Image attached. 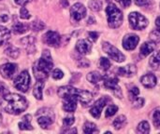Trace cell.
Returning a JSON list of instances; mask_svg holds the SVG:
<instances>
[{"instance_id": "f1b7e54d", "label": "cell", "mask_w": 160, "mask_h": 134, "mask_svg": "<svg viewBox=\"0 0 160 134\" xmlns=\"http://www.w3.org/2000/svg\"><path fill=\"white\" fill-rule=\"evenodd\" d=\"M83 132L87 134L98 133V131L97 129L96 124H94L92 122H85L84 125H83Z\"/></svg>"}, {"instance_id": "836d02e7", "label": "cell", "mask_w": 160, "mask_h": 134, "mask_svg": "<svg viewBox=\"0 0 160 134\" xmlns=\"http://www.w3.org/2000/svg\"><path fill=\"white\" fill-rule=\"evenodd\" d=\"M150 38L153 42L155 43H159L160 42V28L157 27L155 30H153L150 33Z\"/></svg>"}, {"instance_id": "f907efd6", "label": "cell", "mask_w": 160, "mask_h": 134, "mask_svg": "<svg viewBox=\"0 0 160 134\" xmlns=\"http://www.w3.org/2000/svg\"><path fill=\"white\" fill-rule=\"evenodd\" d=\"M61 3H64V5H63V7H68V1H66V0H62V1H61Z\"/></svg>"}, {"instance_id": "f6af8a7d", "label": "cell", "mask_w": 160, "mask_h": 134, "mask_svg": "<svg viewBox=\"0 0 160 134\" xmlns=\"http://www.w3.org/2000/svg\"><path fill=\"white\" fill-rule=\"evenodd\" d=\"M123 7H128L131 4V0H116Z\"/></svg>"}, {"instance_id": "b9f144b4", "label": "cell", "mask_w": 160, "mask_h": 134, "mask_svg": "<svg viewBox=\"0 0 160 134\" xmlns=\"http://www.w3.org/2000/svg\"><path fill=\"white\" fill-rule=\"evenodd\" d=\"M135 2L140 7H148L153 3L152 0H135Z\"/></svg>"}, {"instance_id": "681fc988", "label": "cell", "mask_w": 160, "mask_h": 134, "mask_svg": "<svg viewBox=\"0 0 160 134\" xmlns=\"http://www.w3.org/2000/svg\"><path fill=\"white\" fill-rule=\"evenodd\" d=\"M156 25H157V27L160 28V16L159 17H158V19H157V21H156Z\"/></svg>"}, {"instance_id": "f546056e", "label": "cell", "mask_w": 160, "mask_h": 134, "mask_svg": "<svg viewBox=\"0 0 160 134\" xmlns=\"http://www.w3.org/2000/svg\"><path fill=\"white\" fill-rule=\"evenodd\" d=\"M138 132L142 134H147L150 132V126H149V123L147 121H142L139 124L138 126V129H137Z\"/></svg>"}, {"instance_id": "ffe728a7", "label": "cell", "mask_w": 160, "mask_h": 134, "mask_svg": "<svg viewBox=\"0 0 160 134\" xmlns=\"http://www.w3.org/2000/svg\"><path fill=\"white\" fill-rule=\"evenodd\" d=\"M29 28H30V26L28 24L20 22V21H16L12 24V32L16 35L24 34L25 32H27L29 30Z\"/></svg>"}, {"instance_id": "ba28073f", "label": "cell", "mask_w": 160, "mask_h": 134, "mask_svg": "<svg viewBox=\"0 0 160 134\" xmlns=\"http://www.w3.org/2000/svg\"><path fill=\"white\" fill-rule=\"evenodd\" d=\"M104 80V86L112 90L118 98H122V92H121V89L118 86V79L116 76H106L103 78Z\"/></svg>"}, {"instance_id": "e575fe53", "label": "cell", "mask_w": 160, "mask_h": 134, "mask_svg": "<svg viewBox=\"0 0 160 134\" xmlns=\"http://www.w3.org/2000/svg\"><path fill=\"white\" fill-rule=\"evenodd\" d=\"M153 122L156 128H160V108H157L153 113Z\"/></svg>"}, {"instance_id": "8fae6325", "label": "cell", "mask_w": 160, "mask_h": 134, "mask_svg": "<svg viewBox=\"0 0 160 134\" xmlns=\"http://www.w3.org/2000/svg\"><path fill=\"white\" fill-rule=\"evenodd\" d=\"M18 66L16 63L8 62L0 66V74L6 79H11L16 75Z\"/></svg>"}, {"instance_id": "6da1fadb", "label": "cell", "mask_w": 160, "mask_h": 134, "mask_svg": "<svg viewBox=\"0 0 160 134\" xmlns=\"http://www.w3.org/2000/svg\"><path fill=\"white\" fill-rule=\"evenodd\" d=\"M1 108L8 114L10 115H20L25 111L28 107L27 100L17 93H8L2 96L0 101Z\"/></svg>"}, {"instance_id": "52a82bcc", "label": "cell", "mask_w": 160, "mask_h": 134, "mask_svg": "<svg viewBox=\"0 0 160 134\" xmlns=\"http://www.w3.org/2000/svg\"><path fill=\"white\" fill-rule=\"evenodd\" d=\"M102 49L104 50L105 53H107L109 55V57L111 59H112L113 61L117 62H122L126 60L125 55L114 46H112L111 43L108 42H103L102 44Z\"/></svg>"}, {"instance_id": "8992f818", "label": "cell", "mask_w": 160, "mask_h": 134, "mask_svg": "<svg viewBox=\"0 0 160 134\" xmlns=\"http://www.w3.org/2000/svg\"><path fill=\"white\" fill-rule=\"evenodd\" d=\"M129 23L134 30H142L148 25V20L139 12H132L128 16Z\"/></svg>"}, {"instance_id": "5b68a950", "label": "cell", "mask_w": 160, "mask_h": 134, "mask_svg": "<svg viewBox=\"0 0 160 134\" xmlns=\"http://www.w3.org/2000/svg\"><path fill=\"white\" fill-rule=\"evenodd\" d=\"M13 86L15 87L16 90L22 91V92H26L30 87V76L29 73L24 70L22 71L15 79L13 82Z\"/></svg>"}, {"instance_id": "277c9868", "label": "cell", "mask_w": 160, "mask_h": 134, "mask_svg": "<svg viewBox=\"0 0 160 134\" xmlns=\"http://www.w3.org/2000/svg\"><path fill=\"white\" fill-rule=\"evenodd\" d=\"M37 120H38V124L42 128V129H47L48 127H50L55 119V116L53 111L51 108L48 107H44L39 109L37 114Z\"/></svg>"}, {"instance_id": "3957f363", "label": "cell", "mask_w": 160, "mask_h": 134, "mask_svg": "<svg viewBox=\"0 0 160 134\" xmlns=\"http://www.w3.org/2000/svg\"><path fill=\"white\" fill-rule=\"evenodd\" d=\"M108 23L111 28H118L123 22V13L115 5L110 4L106 7Z\"/></svg>"}, {"instance_id": "1f68e13d", "label": "cell", "mask_w": 160, "mask_h": 134, "mask_svg": "<svg viewBox=\"0 0 160 134\" xmlns=\"http://www.w3.org/2000/svg\"><path fill=\"white\" fill-rule=\"evenodd\" d=\"M98 66L99 68H101L102 70L104 71H108L111 67V62L107 59V58H100L99 59V62H98Z\"/></svg>"}, {"instance_id": "8d00e7d4", "label": "cell", "mask_w": 160, "mask_h": 134, "mask_svg": "<svg viewBox=\"0 0 160 134\" xmlns=\"http://www.w3.org/2000/svg\"><path fill=\"white\" fill-rule=\"evenodd\" d=\"M117 111H118V107L116 105H110L106 110V118H110V117L114 116Z\"/></svg>"}, {"instance_id": "74e56055", "label": "cell", "mask_w": 160, "mask_h": 134, "mask_svg": "<svg viewBox=\"0 0 160 134\" xmlns=\"http://www.w3.org/2000/svg\"><path fill=\"white\" fill-rule=\"evenodd\" d=\"M75 122V118L73 116H68V117H66L63 120V124L65 127H70L73 125V123Z\"/></svg>"}, {"instance_id": "ee69618b", "label": "cell", "mask_w": 160, "mask_h": 134, "mask_svg": "<svg viewBox=\"0 0 160 134\" xmlns=\"http://www.w3.org/2000/svg\"><path fill=\"white\" fill-rule=\"evenodd\" d=\"M88 36H89V38H90L91 41L96 42L98 40V34L96 33V32H89L88 33Z\"/></svg>"}, {"instance_id": "603a6c76", "label": "cell", "mask_w": 160, "mask_h": 134, "mask_svg": "<svg viewBox=\"0 0 160 134\" xmlns=\"http://www.w3.org/2000/svg\"><path fill=\"white\" fill-rule=\"evenodd\" d=\"M44 88V81L38 80L33 89V94L37 100H42V91Z\"/></svg>"}, {"instance_id": "5bb4252c", "label": "cell", "mask_w": 160, "mask_h": 134, "mask_svg": "<svg viewBox=\"0 0 160 134\" xmlns=\"http://www.w3.org/2000/svg\"><path fill=\"white\" fill-rule=\"evenodd\" d=\"M108 102H111V100L107 97H102L99 100H98L95 104L93 105V107L90 110V114L95 118H99L100 115H101V111L103 109V107L107 104Z\"/></svg>"}, {"instance_id": "816d5d0a", "label": "cell", "mask_w": 160, "mask_h": 134, "mask_svg": "<svg viewBox=\"0 0 160 134\" xmlns=\"http://www.w3.org/2000/svg\"><path fill=\"white\" fill-rule=\"evenodd\" d=\"M1 122H2V115L0 113V125H1Z\"/></svg>"}, {"instance_id": "ab89813d", "label": "cell", "mask_w": 160, "mask_h": 134, "mask_svg": "<svg viewBox=\"0 0 160 134\" xmlns=\"http://www.w3.org/2000/svg\"><path fill=\"white\" fill-rule=\"evenodd\" d=\"M52 76L53 79L59 80V79H61V78H63L64 73H63L60 69H54V70L52 71Z\"/></svg>"}, {"instance_id": "f35d334b", "label": "cell", "mask_w": 160, "mask_h": 134, "mask_svg": "<svg viewBox=\"0 0 160 134\" xmlns=\"http://www.w3.org/2000/svg\"><path fill=\"white\" fill-rule=\"evenodd\" d=\"M20 17H21L22 19H23V20H28V19L31 17L29 11L24 7V6H22V7H21V9H20Z\"/></svg>"}, {"instance_id": "7a4b0ae2", "label": "cell", "mask_w": 160, "mask_h": 134, "mask_svg": "<svg viewBox=\"0 0 160 134\" xmlns=\"http://www.w3.org/2000/svg\"><path fill=\"white\" fill-rule=\"evenodd\" d=\"M53 67L52 59L51 53L48 49H44L39 60L35 63L33 67V72L37 80L44 81L50 76L52 69Z\"/></svg>"}, {"instance_id": "ac0fdd59", "label": "cell", "mask_w": 160, "mask_h": 134, "mask_svg": "<svg viewBox=\"0 0 160 134\" xmlns=\"http://www.w3.org/2000/svg\"><path fill=\"white\" fill-rule=\"evenodd\" d=\"M63 100H64L63 109L68 113H73L77 108L78 100L76 98H73V97H68V98H66Z\"/></svg>"}, {"instance_id": "d6986e66", "label": "cell", "mask_w": 160, "mask_h": 134, "mask_svg": "<svg viewBox=\"0 0 160 134\" xmlns=\"http://www.w3.org/2000/svg\"><path fill=\"white\" fill-rule=\"evenodd\" d=\"M141 82H142V84L145 88L152 89V88H154L157 85L158 80H157V77H156L155 75H153V74H147V75H145V76H143L142 77Z\"/></svg>"}, {"instance_id": "e0dca14e", "label": "cell", "mask_w": 160, "mask_h": 134, "mask_svg": "<svg viewBox=\"0 0 160 134\" xmlns=\"http://www.w3.org/2000/svg\"><path fill=\"white\" fill-rule=\"evenodd\" d=\"M137 73V67L135 64H128L124 67H120L118 70V75L125 77H132Z\"/></svg>"}, {"instance_id": "bcb514c9", "label": "cell", "mask_w": 160, "mask_h": 134, "mask_svg": "<svg viewBox=\"0 0 160 134\" xmlns=\"http://www.w3.org/2000/svg\"><path fill=\"white\" fill-rule=\"evenodd\" d=\"M78 64H79V66H81V67H88V66H89V62H87V61L84 60V59H81L80 62H78Z\"/></svg>"}, {"instance_id": "484cf974", "label": "cell", "mask_w": 160, "mask_h": 134, "mask_svg": "<svg viewBox=\"0 0 160 134\" xmlns=\"http://www.w3.org/2000/svg\"><path fill=\"white\" fill-rule=\"evenodd\" d=\"M5 54L12 59H17L20 55V49L12 45H8L5 49Z\"/></svg>"}, {"instance_id": "4316f807", "label": "cell", "mask_w": 160, "mask_h": 134, "mask_svg": "<svg viewBox=\"0 0 160 134\" xmlns=\"http://www.w3.org/2000/svg\"><path fill=\"white\" fill-rule=\"evenodd\" d=\"M10 37V32L8 28L0 25V47L5 44Z\"/></svg>"}, {"instance_id": "d6a6232c", "label": "cell", "mask_w": 160, "mask_h": 134, "mask_svg": "<svg viewBox=\"0 0 160 134\" xmlns=\"http://www.w3.org/2000/svg\"><path fill=\"white\" fill-rule=\"evenodd\" d=\"M89 7L93 11H99L102 7V3L99 0H91L88 4Z\"/></svg>"}, {"instance_id": "c3c4849f", "label": "cell", "mask_w": 160, "mask_h": 134, "mask_svg": "<svg viewBox=\"0 0 160 134\" xmlns=\"http://www.w3.org/2000/svg\"><path fill=\"white\" fill-rule=\"evenodd\" d=\"M8 20V15H1L0 16V22H6Z\"/></svg>"}, {"instance_id": "9a60e30c", "label": "cell", "mask_w": 160, "mask_h": 134, "mask_svg": "<svg viewBox=\"0 0 160 134\" xmlns=\"http://www.w3.org/2000/svg\"><path fill=\"white\" fill-rule=\"evenodd\" d=\"M21 43L23 45V48L28 54H32L36 51V38L32 35L23 37L21 39Z\"/></svg>"}, {"instance_id": "7bdbcfd3", "label": "cell", "mask_w": 160, "mask_h": 134, "mask_svg": "<svg viewBox=\"0 0 160 134\" xmlns=\"http://www.w3.org/2000/svg\"><path fill=\"white\" fill-rule=\"evenodd\" d=\"M8 92H9V91H8V87H7L3 82L0 81V96H4V95L8 94Z\"/></svg>"}, {"instance_id": "83f0119b", "label": "cell", "mask_w": 160, "mask_h": 134, "mask_svg": "<svg viewBox=\"0 0 160 134\" xmlns=\"http://www.w3.org/2000/svg\"><path fill=\"white\" fill-rule=\"evenodd\" d=\"M127 124V118L125 116H119L113 121V128L115 130H120L124 128Z\"/></svg>"}, {"instance_id": "30bf717a", "label": "cell", "mask_w": 160, "mask_h": 134, "mask_svg": "<svg viewBox=\"0 0 160 134\" xmlns=\"http://www.w3.org/2000/svg\"><path fill=\"white\" fill-rule=\"evenodd\" d=\"M61 36L57 32L54 31H49L43 35V42L51 47H59L61 44Z\"/></svg>"}, {"instance_id": "44dd1931", "label": "cell", "mask_w": 160, "mask_h": 134, "mask_svg": "<svg viewBox=\"0 0 160 134\" xmlns=\"http://www.w3.org/2000/svg\"><path fill=\"white\" fill-rule=\"evenodd\" d=\"M155 49H156V44H155V42H146V43H144V44L142 45L140 51H141V54L143 57H146L149 54H151Z\"/></svg>"}, {"instance_id": "d4e9b609", "label": "cell", "mask_w": 160, "mask_h": 134, "mask_svg": "<svg viewBox=\"0 0 160 134\" xmlns=\"http://www.w3.org/2000/svg\"><path fill=\"white\" fill-rule=\"evenodd\" d=\"M86 78H87V80H88L90 83L97 85V84H98L101 80H103L104 76H102L101 74H100L99 72H98V71H93V72H90V73L87 75V77H86Z\"/></svg>"}, {"instance_id": "4fadbf2b", "label": "cell", "mask_w": 160, "mask_h": 134, "mask_svg": "<svg viewBox=\"0 0 160 134\" xmlns=\"http://www.w3.org/2000/svg\"><path fill=\"white\" fill-rule=\"evenodd\" d=\"M140 42V37L135 34H128L123 39V47L127 50H133Z\"/></svg>"}, {"instance_id": "60d3db41", "label": "cell", "mask_w": 160, "mask_h": 134, "mask_svg": "<svg viewBox=\"0 0 160 134\" xmlns=\"http://www.w3.org/2000/svg\"><path fill=\"white\" fill-rule=\"evenodd\" d=\"M132 103H133V106H134L135 108H141V107H142L143 104H144V99L137 97L136 99H134V100L132 101Z\"/></svg>"}, {"instance_id": "d590c367", "label": "cell", "mask_w": 160, "mask_h": 134, "mask_svg": "<svg viewBox=\"0 0 160 134\" xmlns=\"http://www.w3.org/2000/svg\"><path fill=\"white\" fill-rule=\"evenodd\" d=\"M128 93H129V99H130L131 101H133V100L136 99V98L138 97V95L140 94V90H139L138 87L132 86V87L129 89Z\"/></svg>"}, {"instance_id": "f5cc1de1", "label": "cell", "mask_w": 160, "mask_h": 134, "mask_svg": "<svg viewBox=\"0 0 160 134\" xmlns=\"http://www.w3.org/2000/svg\"><path fill=\"white\" fill-rule=\"evenodd\" d=\"M0 1H1V0H0Z\"/></svg>"}, {"instance_id": "7dc6e473", "label": "cell", "mask_w": 160, "mask_h": 134, "mask_svg": "<svg viewBox=\"0 0 160 134\" xmlns=\"http://www.w3.org/2000/svg\"><path fill=\"white\" fill-rule=\"evenodd\" d=\"M15 2H16V4H18V5H20V6H24V5H26L27 3H29L31 0H14Z\"/></svg>"}, {"instance_id": "2e32d148", "label": "cell", "mask_w": 160, "mask_h": 134, "mask_svg": "<svg viewBox=\"0 0 160 134\" xmlns=\"http://www.w3.org/2000/svg\"><path fill=\"white\" fill-rule=\"evenodd\" d=\"M91 49H92V45L89 41L85 40V39H80L78 40L77 44H76V49L80 54L82 55H87L91 52Z\"/></svg>"}, {"instance_id": "4dcf8cb0", "label": "cell", "mask_w": 160, "mask_h": 134, "mask_svg": "<svg viewBox=\"0 0 160 134\" xmlns=\"http://www.w3.org/2000/svg\"><path fill=\"white\" fill-rule=\"evenodd\" d=\"M31 29L35 32H39L41 30H43L45 28V23L41 21H34L31 24Z\"/></svg>"}, {"instance_id": "9c48e42d", "label": "cell", "mask_w": 160, "mask_h": 134, "mask_svg": "<svg viewBox=\"0 0 160 134\" xmlns=\"http://www.w3.org/2000/svg\"><path fill=\"white\" fill-rule=\"evenodd\" d=\"M85 15H86V8L82 4L76 3L70 7V17L72 21L79 22L83 18H85Z\"/></svg>"}, {"instance_id": "7c38bea8", "label": "cell", "mask_w": 160, "mask_h": 134, "mask_svg": "<svg viewBox=\"0 0 160 134\" xmlns=\"http://www.w3.org/2000/svg\"><path fill=\"white\" fill-rule=\"evenodd\" d=\"M80 90H77L71 86H64L58 89L57 94L60 98L62 99H66L68 97H73L76 98L77 100L79 99V95H80Z\"/></svg>"}, {"instance_id": "cb8c5ba5", "label": "cell", "mask_w": 160, "mask_h": 134, "mask_svg": "<svg viewBox=\"0 0 160 134\" xmlns=\"http://www.w3.org/2000/svg\"><path fill=\"white\" fill-rule=\"evenodd\" d=\"M149 64L152 69L156 71H160V50L155 52L149 61Z\"/></svg>"}, {"instance_id": "7402d4cb", "label": "cell", "mask_w": 160, "mask_h": 134, "mask_svg": "<svg viewBox=\"0 0 160 134\" xmlns=\"http://www.w3.org/2000/svg\"><path fill=\"white\" fill-rule=\"evenodd\" d=\"M19 129L21 131H31L33 130V127L31 125V116L25 115L22 121L19 122Z\"/></svg>"}]
</instances>
